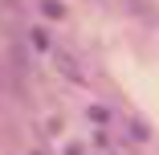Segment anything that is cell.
Segmentation results:
<instances>
[{"instance_id": "obj_1", "label": "cell", "mask_w": 159, "mask_h": 155, "mask_svg": "<svg viewBox=\"0 0 159 155\" xmlns=\"http://www.w3.org/2000/svg\"><path fill=\"white\" fill-rule=\"evenodd\" d=\"M53 66H57V74L66 78V82H86V66H82L74 53H66V49L53 53Z\"/></svg>"}, {"instance_id": "obj_2", "label": "cell", "mask_w": 159, "mask_h": 155, "mask_svg": "<svg viewBox=\"0 0 159 155\" xmlns=\"http://www.w3.org/2000/svg\"><path fill=\"white\" fill-rule=\"evenodd\" d=\"M41 12H45L49 21H61V16H66V4H57V0H41Z\"/></svg>"}, {"instance_id": "obj_3", "label": "cell", "mask_w": 159, "mask_h": 155, "mask_svg": "<svg viewBox=\"0 0 159 155\" xmlns=\"http://www.w3.org/2000/svg\"><path fill=\"white\" fill-rule=\"evenodd\" d=\"M33 45H37V49H49V37L41 33V29H33Z\"/></svg>"}]
</instances>
